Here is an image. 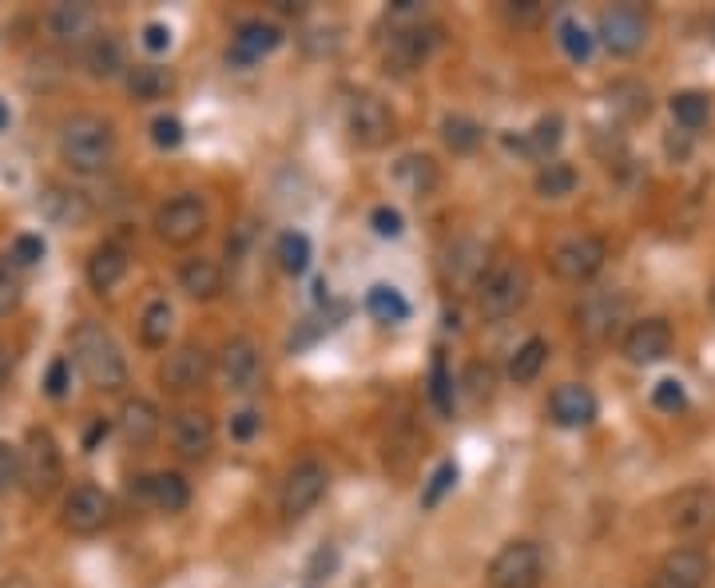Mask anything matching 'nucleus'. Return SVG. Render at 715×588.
I'll use <instances>...</instances> for the list:
<instances>
[{
  "label": "nucleus",
  "instance_id": "obj_1",
  "mask_svg": "<svg viewBox=\"0 0 715 588\" xmlns=\"http://www.w3.org/2000/svg\"><path fill=\"white\" fill-rule=\"evenodd\" d=\"M72 362L88 378V386L104 393H115L127 382V358L120 342L100 326V322H80L72 331Z\"/></svg>",
  "mask_w": 715,
  "mask_h": 588
},
{
  "label": "nucleus",
  "instance_id": "obj_2",
  "mask_svg": "<svg viewBox=\"0 0 715 588\" xmlns=\"http://www.w3.org/2000/svg\"><path fill=\"white\" fill-rule=\"evenodd\" d=\"M60 159L80 176H96L108 171L115 159V127L100 115H72L60 127Z\"/></svg>",
  "mask_w": 715,
  "mask_h": 588
},
{
  "label": "nucleus",
  "instance_id": "obj_3",
  "mask_svg": "<svg viewBox=\"0 0 715 588\" xmlns=\"http://www.w3.org/2000/svg\"><path fill=\"white\" fill-rule=\"evenodd\" d=\"M64 477L60 445L48 430H29L21 445V489L32 501H48Z\"/></svg>",
  "mask_w": 715,
  "mask_h": 588
},
{
  "label": "nucleus",
  "instance_id": "obj_4",
  "mask_svg": "<svg viewBox=\"0 0 715 588\" xmlns=\"http://www.w3.org/2000/svg\"><path fill=\"white\" fill-rule=\"evenodd\" d=\"M529 267L525 263H501V267H493L481 279V295H477V307H481V314H485L489 322H501L509 319V314H517L525 302H529Z\"/></svg>",
  "mask_w": 715,
  "mask_h": 588
},
{
  "label": "nucleus",
  "instance_id": "obj_5",
  "mask_svg": "<svg viewBox=\"0 0 715 588\" xmlns=\"http://www.w3.org/2000/svg\"><path fill=\"white\" fill-rule=\"evenodd\" d=\"M156 235L167 247H191L208 235V203L199 196H176L156 211Z\"/></svg>",
  "mask_w": 715,
  "mask_h": 588
},
{
  "label": "nucleus",
  "instance_id": "obj_6",
  "mask_svg": "<svg viewBox=\"0 0 715 588\" xmlns=\"http://www.w3.org/2000/svg\"><path fill=\"white\" fill-rule=\"evenodd\" d=\"M394 112H390V103L378 100V96H354L350 108H346V132L350 140L362 152H378L394 140Z\"/></svg>",
  "mask_w": 715,
  "mask_h": 588
},
{
  "label": "nucleus",
  "instance_id": "obj_7",
  "mask_svg": "<svg viewBox=\"0 0 715 588\" xmlns=\"http://www.w3.org/2000/svg\"><path fill=\"white\" fill-rule=\"evenodd\" d=\"M540 577H545V557L533 541H509L489 565V588H537Z\"/></svg>",
  "mask_w": 715,
  "mask_h": 588
},
{
  "label": "nucleus",
  "instance_id": "obj_8",
  "mask_svg": "<svg viewBox=\"0 0 715 588\" xmlns=\"http://www.w3.org/2000/svg\"><path fill=\"white\" fill-rule=\"evenodd\" d=\"M326 486H331L326 465H322V462H299L291 474H287V481H282V493H279L282 517H287V521H302V517L311 513L322 497H326Z\"/></svg>",
  "mask_w": 715,
  "mask_h": 588
},
{
  "label": "nucleus",
  "instance_id": "obj_9",
  "mask_svg": "<svg viewBox=\"0 0 715 588\" xmlns=\"http://www.w3.org/2000/svg\"><path fill=\"white\" fill-rule=\"evenodd\" d=\"M601 44L612 56H636L648 44V12L636 4H616V9L601 12V29H596Z\"/></svg>",
  "mask_w": 715,
  "mask_h": 588
},
{
  "label": "nucleus",
  "instance_id": "obj_10",
  "mask_svg": "<svg viewBox=\"0 0 715 588\" xmlns=\"http://www.w3.org/2000/svg\"><path fill=\"white\" fill-rule=\"evenodd\" d=\"M112 521V497L96 486H76L72 493L64 497L60 509V525L72 533V537H96L100 529H108Z\"/></svg>",
  "mask_w": 715,
  "mask_h": 588
},
{
  "label": "nucleus",
  "instance_id": "obj_11",
  "mask_svg": "<svg viewBox=\"0 0 715 588\" xmlns=\"http://www.w3.org/2000/svg\"><path fill=\"white\" fill-rule=\"evenodd\" d=\"M608 247L596 235H572L552 251V275L565 282H589L592 275H601Z\"/></svg>",
  "mask_w": 715,
  "mask_h": 588
},
{
  "label": "nucleus",
  "instance_id": "obj_12",
  "mask_svg": "<svg viewBox=\"0 0 715 588\" xmlns=\"http://www.w3.org/2000/svg\"><path fill=\"white\" fill-rule=\"evenodd\" d=\"M668 525L675 533L700 537L715 529V489L712 486H688L668 501Z\"/></svg>",
  "mask_w": 715,
  "mask_h": 588
},
{
  "label": "nucleus",
  "instance_id": "obj_13",
  "mask_svg": "<svg viewBox=\"0 0 715 588\" xmlns=\"http://www.w3.org/2000/svg\"><path fill=\"white\" fill-rule=\"evenodd\" d=\"M211 374V354L195 342H183L176 351L167 354L164 366H159V382H164L167 393H191L208 382Z\"/></svg>",
  "mask_w": 715,
  "mask_h": 588
},
{
  "label": "nucleus",
  "instance_id": "obj_14",
  "mask_svg": "<svg viewBox=\"0 0 715 588\" xmlns=\"http://www.w3.org/2000/svg\"><path fill=\"white\" fill-rule=\"evenodd\" d=\"M219 378L231 393H250L262 378L259 346L250 339H227L219 351Z\"/></svg>",
  "mask_w": 715,
  "mask_h": 588
},
{
  "label": "nucleus",
  "instance_id": "obj_15",
  "mask_svg": "<svg viewBox=\"0 0 715 588\" xmlns=\"http://www.w3.org/2000/svg\"><path fill=\"white\" fill-rule=\"evenodd\" d=\"M171 442L183 462H203L215 450V418L208 410H179L171 422Z\"/></svg>",
  "mask_w": 715,
  "mask_h": 588
},
{
  "label": "nucleus",
  "instance_id": "obj_16",
  "mask_svg": "<svg viewBox=\"0 0 715 588\" xmlns=\"http://www.w3.org/2000/svg\"><path fill=\"white\" fill-rule=\"evenodd\" d=\"M596 413H601V402H596V393L584 382L557 386L549 398V418L560 430H584V425L596 422Z\"/></svg>",
  "mask_w": 715,
  "mask_h": 588
},
{
  "label": "nucleus",
  "instance_id": "obj_17",
  "mask_svg": "<svg viewBox=\"0 0 715 588\" xmlns=\"http://www.w3.org/2000/svg\"><path fill=\"white\" fill-rule=\"evenodd\" d=\"M48 32L60 44H92L100 36V12L83 0H64L48 12Z\"/></svg>",
  "mask_w": 715,
  "mask_h": 588
},
{
  "label": "nucleus",
  "instance_id": "obj_18",
  "mask_svg": "<svg viewBox=\"0 0 715 588\" xmlns=\"http://www.w3.org/2000/svg\"><path fill=\"white\" fill-rule=\"evenodd\" d=\"M712 577V561L700 548H675L656 568V588H704Z\"/></svg>",
  "mask_w": 715,
  "mask_h": 588
},
{
  "label": "nucleus",
  "instance_id": "obj_19",
  "mask_svg": "<svg viewBox=\"0 0 715 588\" xmlns=\"http://www.w3.org/2000/svg\"><path fill=\"white\" fill-rule=\"evenodd\" d=\"M437 44H442V29L437 24H417V29H402L390 41V52H386V60L394 64L398 73H414V68H422L429 56L437 52Z\"/></svg>",
  "mask_w": 715,
  "mask_h": 588
},
{
  "label": "nucleus",
  "instance_id": "obj_20",
  "mask_svg": "<svg viewBox=\"0 0 715 588\" xmlns=\"http://www.w3.org/2000/svg\"><path fill=\"white\" fill-rule=\"evenodd\" d=\"M668 351H672V326L663 319H644L624 334V358L633 366H652L668 358Z\"/></svg>",
  "mask_w": 715,
  "mask_h": 588
},
{
  "label": "nucleus",
  "instance_id": "obj_21",
  "mask_svg": "<svg viewBox=\"0 0 715 588\" xmlns=\"http://www.w3.org/2000/svg\"><path fill=\"white\" fill-rule=\"evenodd\" d=\"M282 44V29L270 21H243L235 32V41H231V52L227 60L238 64V68H247V64H259L262 56H270V52Z\"/></svg>",
  "mask_w": 715,
  "mask_h": 588
},
{
  "label": "nucleus",
  "instance_id": "obj_22",
  "mask_svg": "<svg viewBox=\"0 0 715 588\" xmlns=\"http://www.w3.org/2000/svg\"><path fill=\"white\" fill-rule=\"evenodd\" d=\"M132 497L139 501H152L159 513H183L187 501H191V486H187L183 474H152V477H139V486H132Z\"/></svg>",
  "mask_w": 715,
  "mask_h": 588
},
{
  "label": "nucleus",
  "instance_id": "obj_23",
  "mask_svg": "<svg viewBox=\"0 0 715 588\" xmlns=\"http://www.w3.org/2000/svg\"><path fill=\"white\" fill-rule=\"evenodd\" d=\"M159 430H164L159 406L147 402V398H127L124 410H120V437L132 450H147V445H156Z\"/></svg>",
  "mask_w": 715,
  "mask_h": 588
},
{
  "label": "nucleus",
  "instance_id": "obj_24",
  "mask_svg": "<svg viewBox=\"0 0 715 588\" xmlns=\"http://www.w3.org/2000/svg\"><path fill=\"white\" fill-rule=\"evenodd\" d=\"M560 140H565V120H560V115H540L537 124H533V132H525L521 140H513V135H509L505 147H509V152H521L525 159H540V164H549V155L560 147Z\"/></svg>",
  "mask_w": 715,
  "mask_h": 588
},
{
  "label": "nucleus",
  "instance_id": "obj_25",
  "mask_svg": "<svg viewBox=\"0 0 715 588\" xmlns=\"http://www.w3.org/2000/svg\"><path fill=\"white\" fill-rule=\"evenodd\" d=\"M127 251L120 247V243H104V247H96L92 258H88V287L96 290V295H112L120 282H124L127 275Z\"/></svg>",
  "mask_w": 715,
  "mask_h": 588
},
{
  "label": "nucleus",
  "instance_id": "obj_26",
  "mask_svg": "<svg viewBox=\"0 0 715 588\" xmlns=\"http://www.w3.org/2000/svg\"><path fill=\"white\" fill-rule=\"evenodd\" d=\"M179 287H183L187 299L195 302H211L223 295V267H219L215 258H187L183 267H179Z\"/></svg>",
  "mask_w": 715,
  "mask_h": 588
},
{
  "label": "nucleus",
  "instance_id": "obj_27",
  "mask_svg": "<svg viewBox=\"0 0 715 588\" xmlns=\"http://www.w3.org/2000/svg\"><path fill=\"white\" fill-rule=\"evenodd\" d=\"M176 88V76L159 68V64H135L132 73H127V96L135 103H156V100H167V92Z\"/></svg>",
  "mask_w": 715,
  "mask_h": 588
},
{
  "label": "nucleus",
  "instance_id": "obj_28",
  "mask_svg": "<svg viewBox=\"0 0 715 588\" xmlns=\"http://www.w3.org/2000/svg\"><path fill=\"white\" fill-rule=\"evenodd\" d=\"M41 215L56 228H80L88 219V203L76 191H64V187H48L41 196Z\"/></svg>",
  "mask_w": 715,
  "mask_h": 588
},
{
  "label": "nucleus",
  "instance_id": "obj_29",
  "mask_svg": "<svg viewBox=\"0 0 715 588\" xmlns=\"http://www.w3.org/2000/svg\"><path fill=\"white\" fill-rule=\"evenodd\" d=\"M171 331H176V310H171V302L164 299L147 302L144 314H139V342H144L147 351H164Z\"/></svg>",
  "mask_w": 715,
  "mask_h": 588
},
{
  "label": "nucleus",
  "instance_id": "obj_30",
  "mask_svg": "<svg viewBox=\"0 0 715 588\" xmlns=\"http://www.w3.org/2000/svg\"><path fill=\"white\" fill-rule=\"evenodd\" d=\"M83 68L96 76V80H112L127 68L124 64V44L115 41V36H96L83 52Z\"/></svg>",
  "mask_w": 715,
  "mask_h": 588
},
{
  "label": "nucleus",
  "instance_id": "obj_31",
  "mask_svg": "<svg viewBox=\"0 0 715 588\" xmlns=\"http://www.w3.org/2000/svg\"><path fill=\"white\" fill-rule=\"evenodd\" d=\"M621 319V302L612 299V295H592L581 310H577V326H581L589 339H604V334L616 326Z\"/></svg>",
  "mask_w": 715,
  "mask_h": 588
},
{
  "label": "nucleus",
  "instance_id": "obj_32",
  "mask_svg": "<svg viewBox=\"0 0 715 588\" xmlns=\"http://www.w3.org/2000/svg\"><path fill=\"white\" fill-rule=\"evenodd\" d=\"M545 362H549V342L545 339L521 342L517 351H513V358H509V378H513L517 386L537 382L540 370H545Z\"/></svg>",
  "mask_w": 715,
  "mask_h": 588
},
{
  "label": "nucleus",
  "instance_id": "obj_33",
  "mask_svg": "<svg viewBox=\"0 0 715 588\" xmlns=\"http://www.w3.org/2000/svg\"><path fill=\"white\" fill-rule=\"evenodd\" d=\"M366 310H370V319L382 322V326H394V322L410 319V302H405V295L394 287H386V282L370 287V295H366Z\"/></svg>",
  "mask_w": 715,
  "mask_h": 588
},
{
  "label": "nucleus",
  "instance_id": "obj_34",
  "mask_svg": "<svg viewBox=\"0 0 715 588\" xmlns=\"http://www.w3.org/2000/svg\"><path fill=\"white\" fill-rule=\"evenodd\" d=\"M394 176L410 196H429L437 187V167L429 155H405L402 164L394 167Z\"/></svg>",
  "mask_w": 715,
  "mask_h": 588
},
{
  "label": "nucleus",
  "instance_id": "obj_35",
  "mask_svg": "<svg viewBox=\"0 0 715 588\" xmlns=\"http://www.w3.org/2000/svg\"><path fill=\"white\" fill-rule=\"evenodd\" d=\"M442 140H446V147L454 155H469L481 147L485 127L477 124V120H469V115H446V120H442Z\"/></svg>",
  "mask_w": 715,
  "mask_h": 588
},
{
  "label": "nucleus",
  "instance_id": "obj_36",
  "mask_svg": "<svg viewBox=\"0 0 715 588\" xmlns=\"http://www.w3.org/2000/svg\"><path fill=\"white\" fill-rule=\"evenodd\" d=\"M311 238L302 235V231H282L279 238H275V258H279V267L287 270V275H302V270L311 267Z\"/></svg>",
  "mask_w": 715,
  "mask_h": 588
},
{
  "label": "nucleus",
  "instance_id": "obj_37",
  "mask_svg": "<svg viewBox=\"0 0 715 588\" xmlns=\"http://www.w3.org/2000/svg\"><path fill=\"white\" fill-rule=\"evenodd\" d=\"M577 191V167L572 164H560V159H552V164H540L537 171V196L540 199H565Z\"/></svg>",
  "mask_w": 715,
  "mask_h": 588
},
{
  "label": "nucleus",
  "instance_id": "obj_38",
  "mask_svg": "<svg viewBox=\"0 0 715 588\" xmlns=\"http://www.w3.org/2000/svg\"><path fill=\"white\" fill-rule=\"evenodd\" d=\"M668 108H672V120H675L680 127H684V132H700V127L707 124L712 100H707L704 92H675Z\"/></svg>",
  "mask_w": 715,
  "mask_h": 588
},
{
  "label": "nucleus",
  "instance_id": "obj_39",
  "mask_svg": "<svg viewBox=\"0 0 715 588\" xmlns=\"http://www.w3.org/2000/svg\"><path fill=\"white\" fill-rule=\"evenodd\" d=\"M557 41H560V48H565V56L569 60H577V64H584V60H592V36H589V29H584L581 21H572V16H565V21L557 24Z\"/></svg>",
  "mask_w": 715,
  "mask_h": 588
},
{
  "label": "nucleus",
  "instance_id": "obj_40",
  "mask_svg": "<svg viewBox=\"0 0 715 588\" xmlns=\"http://www.w3.org/2000/svg\"><path fill=\"white\" fill-rule=\"evenodd\" d=\"M454 486H457V465L442 462L434 474H429V481L422 486V509H437L449 493H454Z\"/></svg>",
  "mask_w": 715,
  "mask_h": 588
},
{
  "label": "nucleus",
  "instance_id": "obj_41",
  "mask_svg": "<svg viewBox=\"0 0 715 588\" xmlns=\"http://www.w3.org/2000/svg\"><path fill=\"white\" fill-rule=\"evenodd\" d=\"M429 398H434L437 413H454V378H449L446 354H434V366H429Z\"/></svg>",
  "mask_w": 715,
  "mask_h": 588
},
{
  "label": "nucleus",
  "instance_id": "obj_42",
  "mask_svg": "<svg viewBox=\"0 0 715 588\" xmlns=\"http://www.w3.org/2000/svg\"><path fill=\"white\" fill-rule=\"evenodd\" d=\"M41 258H44V238L32 235V231H24V235H16L9 243V263H12V267L29 270V267H36Z\"/></svg>",
  "mask_w": 715,
  "mask_h": 588
},
{
  "label": "nucleus",
  "instance_id": "obj_43",
  "mask_svg": "<svg viewBox=\"0 0 715 588\" xmlns=\"http://www.w3.org/2000/svg\"><path fill=\"white\" fill-rule=\"evenodd\" d=\"M652 406L663 413H684L688 410V390L675 378H663V382L652 386Z\"/></svg>",
  "mask_w": 715,
  "mask_h": 588
},
{
  "label": "nucleus",
  "instance_id": "obj_44",
  "mask_svg": "<svg viewBox=\"0 0 715 588\" xmlns=\"http://www.w3.org/2000/svg\"><path fill=\"white\" fill-rule=\"evenodd\" d=\"M183 120L179 115H156L152 120V144L164 147V152H176L179 144H183Z\"/></svg>",
  "mask_w": 715,
  "mask_h": 588
},
{
  "label": "nucleus",
  "instance_id": "obj_45",
  "mask_svg": "<svg viewBox=\"0 0 715 588\" xmlns=\"http://www.w3.org/2000/svg\"><path fill=\"white\" fill-rule=\"evenodd\" d=\"M370 228H373V235H378V238H398V235H402V228H405V219H402V211H398V207L382 203V207H373V211H370Z\"/></svg>",
  "mask_w": 715,
  "mask_h": 588
},
{
  "label": "nucleus",
  "instance_id": "obj_46",
  "mask_svg": "<svg viewBox=\"0 0 715 588\" xmlns=\"http://www.w3.org/2000/svg\"><path fill=\"white\" fill-rule=\"evenodd\" d=\"M68 390H72V362L53 358V366L44 374V393L48 398H68Z\"/></svg>",
  "mask_w": 715,
  "mask_h": 588
},
{
  "label": "nucleus",
  "instance_id": "obj_47",
  "mask_svg": "<svg viewBox=\"0 0 715 588\" xmlns=\"http://www.w3.org/2000/svg\"><path fill=\"white\" fill-rule=\"evenodd\" d=\"M12 486H21V450L0 442V493H9Z\"/></svg>",
  "mask_w": 715,
  "mask_h": 588
},
{
  "label": "nucleus",
  "instance_id": "obj_48",
  "mask_svg": "<svg viewBox=\"0 0 715 588\" xmlns=\"http://www.w3.org/2000/svg\"><path fill=\"white\" fill-rule=\"evenodd\" d=\"M16 307H21V282L12 279L9 267H0V319H9Z\"/></svg>",
  "mask_w": 715,
  "mask_h": 588
},
{
  "label": "nucleus",
  "instance_id": "obj_49",
  "mask_svg": "<svg viewBox=\"0 0 715 588\" xmlns=\"http://www.w3.org/2000/svg\"><path fill=\"white\" fill-rule=\"evenodd\" d=\"M259 430H262V413H255V410H238L235 418H231V437H235V442H250Z\"/></svg>",
  "mask_w": 715,
  "mask_h": 588
},
{
  "label": "nucleus",
  "instance_id": "obj_50",
  "mask_svg": "<svg viewBox=\"0 0 715 588\" xmlns=\"http://www.w3.org/2000/svg\"><path fill=\"white\" fill-rule=\"evenodd\" d=\"M144 48L147 52H167V48H171V29H167V24H159V21L144 24Z\"/></svg>",
  "mask_w": 715,
  "mask_h": 588
},
{
  "label": "nucleus",
  "instance_id": "obj_51",
  "mask_svg": "<svg viewBox=\"0 0 715 588\" xmlns=\"http://www.w3.org/2000/svg\"><path fill=\"white\" fill-rule=\"evenodd\" d=\"M334 565H338V557H334V548H331V553L322 548L319 557H314V565H311V580H322V577H326V573H334Z\"/></svg>",
  "mask_w": 715,
  "mask_h": 588
},
{
  "label": "nucleus",
  "instance_id": "obj_52",
  "mask_svg": "<svg viewBox=\"0 0 715 588\" xmlns=\"http://www.w3.org/2000/svg\"><path fill=\"white\" fill-rule=\"evenodd\" d=\"M9 378H12V354L9 346H0V390L9 386Z\"/></svg>",
  "mask_w": 715,
  "mask_h": 588
},
{
  "label": "nucleus",
  "instance_id": "obj_53",
  "mask_svg": "<svg viewBox=\"0 0 715 588\" xmlns=\"http://www.w3.org/2000/svg\"><path fill=\"white\" fill-rule=\"evenodd\" d=\"M537 4H525V9H509V16H513V21H533V16H537Z\"/></svg>",
  "mask_w": 715,
  "mask_h": 588
},
{
  "label": "nucleus",
  "instance_id": "obj_54",
  "mask_svg": "<svg viewBox=\"0 0 715 588\" xmlns=\"http://www.w3.org/2000/svg\"><path fill=\"white\" fill-rule=\"evenodd\" d=\"M9 120H12V115H9V103L0 100V132H4V127H9Z\"/></svg>",
  "mask_w": 715,
  "mask_h": 588
},
{
  "label": "nucleus",
  "instance_id": "obj_55",
  "mask_svg": "<svg viewBox=\"0 0 715 588\" xmlns=\"http://www.w3.org/2000/svg\"><path fill=\"white\" fill-rule=\"evenodd\" d=\"M712 307H715V290H712Z\"/></svg>",
  "mask_w": 715,
  "mask_h": 588
},
{
  "label": "nucleus",
  "instance_id": "obj_56",
  "mask_svg": "<svg viewBox=\"0 0 715 588\" xmlns=\"http://www.w3.org/2000/svg\"><path fill=\"white\" fill-rule=\"evenodd\" d=\"M712 36H715V21H712Z\"/></svg>",
  "mask_w": 715,
  "mask_h": 588
}]
</instances>
